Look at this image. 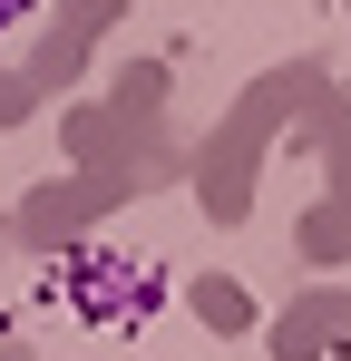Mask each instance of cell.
I'll return each mask as SVG.
<instances>
[{
  "label": "cell",
  "instance_id": "cell-1",
  "mask_svg": "<svg viewBox=\"0 0 351 361\" xmlns=\"http://www.w3.org/2000/svg\"><path fill=\"white\" fill-rule=\"evenodd\" d=\"M20 20H30V0H0V30H20Z\"/></svg>",
  "mask_w": 351,
  "mask_h": 361
}]
</instances>
